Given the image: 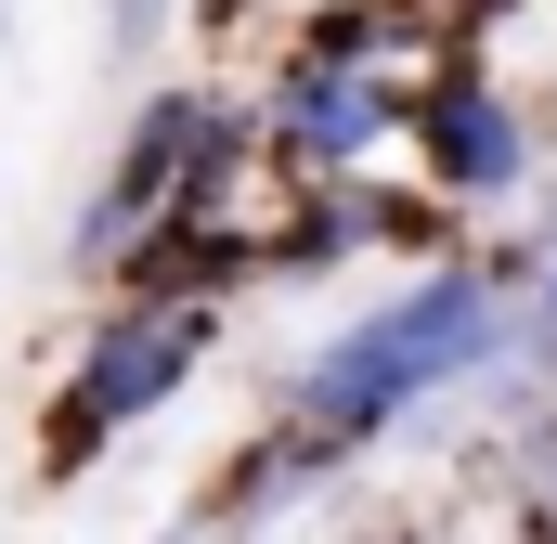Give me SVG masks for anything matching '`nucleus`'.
Masks as SVG:
<instances>
[{
    "instance_id": "nucleus-4",
    "label": "nucleus",
    "mask_w": 557,
    "mask_h": 544,
    "mask_svg": "<svg viewBox=\"0 0 557 544\" xmlns=\"http://www.w3.org/2000/svg\"><path fill=\"white\" fill-rule=\"evenodd\" d=\"M389 118H403V91H376V78H337V65H298L285 78V143L298 156H363Z\"/></svg>"
},
{
    "instance_id": "nucleus-1",
    "label": "nucleus",
    "mask_w": 557,
    "mask_h": 544,
    "mask_svg": "<svg viewBox=\"0 0 557 544\" xmlns=\"http://www.w3.org/2000/svg\"><path fill=\"white\" fill-rule=\"evenodd\" d=\"M480 350H493V285L441 272V285H416V298H389L376 324H350V337L298 376V403L324 415V428H363V415L441 390V376H454V363H480Z\"/></svg>"
},
{
    "instance_id": "nucleus-2",
    "label": "nucleus",
    "mask_w": 557,
    "mask_h": 544,
    "mask_svg": "<svg viewBox=\"0 0 557 544\" xmlns=\"http://www.w3.org/2000/svg\"><path fill=\"white\" fill-rule=\"evenodd\" d=\"M195 350H208V311H131V324H104V350L78 363V390H65V415H52V467H78L104 428L156 415L182 376H195Z\"/></svg>"
},
{
    "instance_id": "nucleus-3",
    "label": "nucleus",
    "mask_w": 557,
    "mask_h": 544,
    "mask_svg": "<svg viewBox=\"0 0 557 544\" xmlns=\"http://www.w3.org/2000/svg\"><path fill=\"white\" fill-rule=\"evenodd\" d=\"M416 156L441 195H493V182H519V118H506V91L493 78H441L416 91Z\"/></svg>"
}]
</instances>
